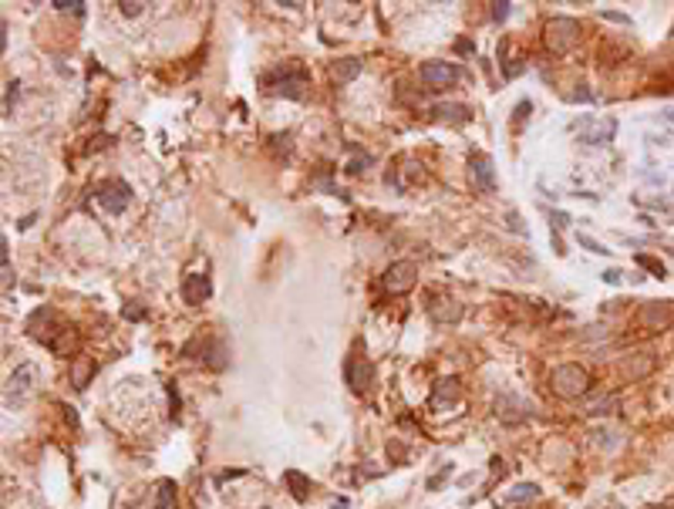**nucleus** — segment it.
I'll list each match as a JSON object with an SVG mask.
<instances>
[{
	"instance_id": "nucleus-1",
	"label": "nucleus",
	"mask_w": 674,
	"mask_h": 509,
	"mask_svg": "<svg viewBox=\"0 0 674 509\" xmlns=\"http://www.w3.org/2000/svg\"><path fill=\"white\" fill-rule=\"evenodd\" d=\"M27 331H31V337H38L48 351H54V355H71L78 347L75 327L64 324L51 307H38V310L27 318Z\"/></svg>"
},
{
	"instance_id": "nucleus-2",
	"label": "nucleus",
	"mask_w": 674,
	"mask_h": 509,
	"mask_svg": "<svg viewBox=\"0 0 674 509\" xmlns=\"http://www.w3.org/2000/svg\"><path fill=\"white\" fill-rule=\"evenodd\" d=\"M263 91L267 95H273V98H290V102H304L307 98V88H310V75H307V68H300V64H287V68H277V71H270V75H263Z\"/></svg>"
},
{
	"instance_id": "nucleus-3",
	"label": "nucleus",
	"mask_w": 674,
	"mask_h": 509,
	"mask_svg": "<svg viewBox=\"0 0 674 509\" xmlns=\"http://www.w3.org/2000/svg\"><path fill=\"white\" fill-rule=\"evenodd\" d=\"M549 382H553V392L560 398H580L590 388V374L580 364H560V368H553Z\"/></svg>"
},
{
	"instance_id": "nucleus-4",
	"label": "nucleus",
	"mask_w": 674,
	"mask_h": 509,
	"mask_svg": "<svg viewBox=\"0 0 674 509\" xmlns=\"http://www.w3.org/2000/svg\"><path fill=\"white\" fill-rule=\"evenodd\" d=\"M34 382H38V368L31 364V361H24V364H17L14 368V374L7 378V392H4V405L7 408H17L24 405L27 398H31V392H34Z\"/></svg>"
},
{
	"instance_id": "nucleus-5",
	"label": "nucleus",
	"mask_w": 674,
	"mask_h": 509,
	"mask_svg": "<svg viewBox=\"0 0 674 509\" xmlns=\"http://www.w3.org/2000/svg\"><path fill=\"white\" fill-rule=\"evenodd\" d=\"M576 41H580V24L573 17H553L547 24V48L553 54H570Z\"/></svg>"
},
{
	"instance_id": "nucleus-6",
	"label": "nucleus",
	"mask_w": 674,
	"mask_h": 509,
	"mask_svg": "<svg viewBox=\"0 0 674 509\" xmlns=\"http://www.w3.org/2000/svg\"><path fill=\"white\" fill-rule=\"evenodd\" d=\"M95 199H98L112 216H118V213H125L128 203H132V186H128L125 179H105V182L95 186Z\"/></svg>"
},
{
	"instance_id": "nucleus-7",
	"label": "nucleus",
	"mask_w": 674,
	"mask_h": 509,
	"mask_svg": "<svg viewBox=\"0 0 674 509\" xmlns=\"http://www.w3.org/2000/svg\"><path fill=\"white\" fill-rule=\"evenodd\" d=\"M573 128L584 145H611L617 135V118H580Z\"/></svg>"
},
{
	"instance_id": "nucleus-8",
	"label": "nucleus",
	"mask_w": 674,
	"mask_h": 509,
	"mask_svg": "<svg viewBox=\"0 0 674 509\" xmlns=\"http://www.w3.org/2000/svg\"><path fill=\"white\" fill-rule=\"evenodd\" d=\"M418 280V263L415 260H398L381 273V287L388 293H408Z\"/></svg>"
},
{
	"instance_id": "nucleus-9",
	"label": "nucleus",
	"mask_w": 674,
	"mask_h": 509,
	"mask_svg": "<svg viewBox=\"0 0 674 509\" xmlns=\"http://www.w3.org/2000/svg\"><path fill=\"white\" fill-rule=\"evenodd\" d=\"M199 351V357L196 361H206L213 371H223L226 368V344L219 341V337H196V341H189L186 347H182V355L192 357Z\"/></svg>"
},
{
	"instance_id": "nucleus-10",
	"label": "nucleus",
	"mask_w": 674,
	"mask_h": 509,
	"mask_svg": "<svg viewBox=\"0 0 674 509\" xmlns=\"http://www.w3.org/2000/svg\"><path fill=\"white\" fill-rule=\"evenodd\" d=\"M418 78L428 88H452L456 81H462V68L452 61H425L418 68Z\"/></svg>"
},
{
	"instance_id": "nucleus-11",
	"label": "nucleus",
	"mask_w": 674,
	"mask_h": 509,
	"mask_svg": "<svg viewBox=\"0 0 674 509\" xmlns=\"http://www.w3.org/2000/svg\"><path fill=\"white\" fill-rule=\"evenodd\" d=\"M637 320H641V327H648V331H661V327H668L674 320V304L671 300H648V304L641 307Z\"/></svg>"
},
{
	"instance_id": "nucleus-12",
	"label": "nucleus",
	"mask_w": 674,
	"mask_h": 509,
	"mask_svg": "<svg viewBox=\"0 0 674 509\" xmlns=\"http://www.w3.org/2000/svg\"><path fill=\"white\" fill-rule=\"evenodd\" d=\"M533 415V405L526 402V398H520V395H499L496 398V419L499 421H506V425H516V421H526Z\"/></svg>"
},
{
	"instance_id": "nucleus-13",
	"label": "nucleus",
	"mask_w": 674,
	"mask_h": 509,
	"mask_svg": "<svg viewBox=\"0 0 674 509\" xmlns=\"http://www.w3.org/2000/svg\"><path fill=\"white\" fill-rule=\"evenodd\" d=\"M469 172H472V182L479 192H496V169H493V159L485 152H472L469 155Z\"/></svg>"
},
{
	"instance_id": "nucleus-14",
	"label": "nucleus",
	"mask_w": 674,
	"mask_h": 509,
	"mask_svg": "<svg viewBox=\"0 0 674 509\" xmlns=\"http://www.w3.org/2000/svg\"><path fill=\"white\" fill-rule=\"evenodd\" d=\"M209 293H213V283H209L206 273H189L182 280V300L189 307H199L203 300H209Z\"/></svg>"
},
{
	"instance_id": "nucleus-15",
	"label": "nucleus",
	"mask_w": 674,
	"mask_h": 509,
	"mask_svg": "<svg viewBox=\"0 0 674 509\" xmlns=\"http://www.w3.org/2000/svg\"><path fill=\"white\" fill-rule=\"evenodd\" d=\"M344 374H347V384H351L354 392H364V388L371 384V364L364 361V357H347Z\"/></svg>"
},
{
	"instance_id": "nucleus-16",
	"label": "nucleus",
	"mask_w": 674,
	"mask_h": 509,
	"mask_svg": "<svg viewBox=\"0 0 674 509\" xmlns=\"http://www.w3.org/2000/svg\"><path fill=\"white\" fill-rule=\"evenodd\" d=\"M428 314H432L438 324H456V320L462 318V304L452 300V297H438V300L428 304Z\"/></svg>"
},
{
	"instance_id": "nucleus-17",
	"label": "nucleus",
	"mask_w": 674,
	"mask_h": 509,
	"mask_svg": "<svg viewBox=\"0 0 674 509\" xmlns=\"http://www.w3.org/2000/svg\"><path fill=\"white\" fill-rule=\"evenodd\" d=\"M432 118H438V122H456V125H462V122H469L472 118V108L462 102H442L432 108Z\"/></svg>"
},
{
	"instance_id": "nucleus-18",
	"label": "nucleus",
	"mask_w": 674,
	"mask_h": 509,
	"mask_svg": "<svg viewBox=\"0 0 674 509\" xmlns=\"http://www.w3.org/2000/svg\"><path fill=\"white\" fill-rule=\"evenodd\" d=\"M95 368H98L95 357H75V361H71V384H75L78 392L88 388V382L95 378Z\"/></svg>"
},
{
	"instance_id": "nucleus-19",
	"label": "nucleus",
	"mask_w": 674,
	"mask_h": 509,
	"mask_svg": "<svg viewBox=\"0 0 674 509\" xmlns=\"http://www.w3.org/2000/svg\"><path fill=\"white\" fill-rule=\"evenodd\" d=\"M361 68H364V64L357 61V58H341V61H334L331 64L334 85H351V81L361 75Z\"/></svg>"
},
{
	"instance_id": "nucleus-20",
	"label": "nucleus",
	"mask_w": 674,
	"mask_h": 509,
	"mask_svg": "<svg viewBox=\"0 0 674 509\" xmlns=\"http://www.w3.org/2000/svg\"><path fill=\"white\" fill-rule=\"evenodd\" d=\"M283 483L290 486V496L297 499V503H304L307 493H310V479H307L304 472H297V469H287V472H283Z\"/></svg>"
},
{
	"instance_id": "nucleus-21",
	"label": "nucleus",
	"mask_w": 674,
	"mask_h": 509,
	"mask_svg": "<svg viewBox=\"0 0 674 509\" xmlns=\"http://www.w3.org/2000/svg\"><path fill=\"white\" fill-rule=\"evenodd\" d=\"M458 395H462V388H458V382H456V378H446V382H438V384H435L432 405L438 408L442 402H446V405H452V402H458Z\"/></svg>"
},
{
	"instance_id": "nucleus-22",
	"label": "nucleus",
	"mask_w": 674,
	"mask_h": 509,
	"mask_svg": "<svg viewBox=\"0 0 674 509\" xmlns=\"http://www.w3.org/2000/svg\"><path fill=\"white\" fill-rule=\"evenodd\" d=\"M536 496H539V486L536 483H520V486L509 489L502 503H506V506H520V503H530V499H536Z\"/></svg>"
},
{
	"instance_id": "nucleus-23",
	"label": "nucleus",
	"mask_w": 674,
	"mask_h": 509,
	"mask_svg": "<svg viewBox=\"0 0 674 509\" xmlns=\"http://www.w3.org/2000/svg\"><path fill=\"white\" fill-rule=\"evenodd\" d=\"M155 509H176V483L172 479L159 483V489H155Z\"/></svg>"
},
{
	"instance_id": "nucleus-24",
	"label": "nucleus",
	"mask_w": 674,
	"mask_h": 509,
	"mask_svg": "<svg viewBox=\"0 0 674 509\" xmlns=\"http://www.w3.org/2000/svg\"><path fill=\"white\" fill-rule=\"evenodd\" d=\"M0 270H4V293H11L14 273H11V250H7V236L0 240Z\"/></svg>"
},
{
	"instance_id": "nucleus-25",
	"label": "nucleus",
	"mask_w": 674,
	"mask_h": 509,
	"mask_svg": "<svg viewBox=\"0 0 674 509\" xmlns=\"http://www.w3.org/2000/svg\"><path fill=\"white\" fill-rule=\"evenodd\" d=\"M499 64H502V75L506 78H520L522 71H526V61H522V58H506V54H499Z\"/></svg>"
},
{
	"instance_id": "nucleus-26",
	"label": "nucleus",
	"mask_w": 674,
	"mask_h": 509,
	"mask_svg": "<svg viewBox=\"0 0 674 509\" xmlns=\"http://www.w3.org/2000/svg\"><path fill=\"white\" fill-rule=\"evenodd\" d=\"M576 243H580L584 250H590L594 256H611V253H614V250H607L604 243H597L594 236H586V233H576Z\"/></svg>"
},
{
	"instance_id": "nucleus-27",
	"label": "nucleus",
	"mask_w": 674,
	"mask_h": 509,
	"mask_svg": "<svg viewBox=\"0 0 674 509\" xmlns=\"http://www.w3.org/2000/svg\"><path fill=\"white\" fill-rule=\"evenodd\" d=\"M637 263H641V267H644V270H651L654 277H661V280H664V277H668V270H664V263H661V260H654V256H648V253H637Z\"/></svg>"
},
{
	"instance_id": "nucleus-28",
	"label": "nucleus",
	"mask_w": 674,
	"mask_h": 509,
	"mask_svg": "<svg viewBox=\"0 0 674 509\" xmlns=\"http://www.w3.org/2000/svg\"><path fill=\"white\" fill-rule=\"evenodd\" d=\"M371 162H374V155L357 152V159H351V162H347V172H351V176H361V172H364V169H368Z\"/></svg>"
},
{
	"instance_id": "nucleus-29",
	"label": "nucleus",
	"mask_w": 674,
	"mask_h": 509,
	"mask_svg": "<svg viewBox=\"0 0 674 509\" xmlns=\"http://www.w3.org/2000/svg\"><path fill=\"white\" fill-rule=\"evenodd\" d=\"M614 408H617V398H600V402L586 408V415H611Z\"/></svg>"
},
{
	"instance_id": "nucleus-30",
	"label": "nucleus",
	"mask_w": 674,
	"mask_h": 509,
	"mask_svg": "<svg viewBox=\"0 0 674 509\" xmlns=\"http://www.w3.org/2000/svg\"><path fill=\"white\" fill-rule=\"evenodd\" d=\"M51 7H58V11H71L75 17H85V4H81V0H54Z\"/></svg>"
},
{
	"instance_id": "nucleus-31",
	"label": "nucleus",
	"mask_w": 674,
	"mask_h": 509,
	"mask_svg": "<svg viewBox=\"0 0 674 509\" xmlns=\"http://www.w3.org/2000/svg\"><path fill=\"white\" fill-rule=\"evenodd\" d=\"M549 223H553V229H557V233H563V229L570 226V216H567L563 209H553V213H549Z\"/></svg>"
},
{
	"instance_id": "nucleus-32",
	"label": "nucleus",
	"mask_w": 674,
	"mask_h": 509,
	"mask_svg": "<svg viewBox=\"0 0 674 509\" xmlns=\"http://www.w3.org/2000/svg\"><path fill=\"white\" fill-rule=\"evenodd\" d=\"M118 7H122V14H125V17H139V14L145 11V4H139V0H122Z\"/></svg>"
},
{
	"instance_id": "nucleus-33",
	"label": "nucleus",
	"mask_w": 674,
	"mask_h": 509,
	"mask_svg": "<svg viewBox=\"0 0 674 509\" xmlns=\"http://www.w3.org/2000/svg\"><path fill=\"white\" fill-rule=\"evenodd\" d=\"M17 81H7V98H4V115H11V108H14V102H17Z\"/></svg>"
},
{
	"instance_id": "nucleus-34",
	"label": "nucleus",
	"mask_w": 674,
	"mask_h": 509,
	"mask_svg": "<svg viewBox=\"0 0 674 509\" xmlns=\"http://www.w3.org/2000/svg\"><path fill=\"white\" fill-rule=\"evenodd\" d=\"M509 7H512L509 0H499V4H493V21H496V24L509 17Z\"/></svg>"
},
{
	"instance_id": "nucleus-35",
	"label": "nucleus",
	"mask_w": 674,
	"mask_h": 509,
	"mask_svg": "<svg viewBox=\"0 0 674 509\" xmlns=\"http://www.w3.org/2000/svg\"><path fill=\"white\" fill-rule=\"evenodd\" d=\"M145 314H149V310H145V307H135V304H128L125 310H122V318L125 320H142Z\"/></svg>"
},
{
	"instance_id": "nucleus-36",
	"label": "nucleus",
	"mask_w": 674,
	"mask_h": 509,
	"mask_svg": "<svg viewBox=\"0 0 674 509\" xmlns=\"http://www.w3.org/2000/svg\"><path fill=\"white\" fill-rule=\"evenodd\" d=\"M600 277H604V283H614V287H617V283L623 280V273H621V270H604Z\"/></svg>"
},
{
	"instance_id": "nucleus-37",
	"label": "nucleus",
	"mask_w": 674,
	"mask_h": 509,
	"mask_svg": "<svg viewBox=\"0 0 674 509\" xmlns=\"http://www.w3.org/2000/svg\"><path fill=\"white\" fill-rule=\"evenodd\" d=\"M169 408H172L169 415H172V419H179V395H176V388H172V384H169Z\"/></svg>"
},
{
	"instance_id": "nucleus-38",
	"label": "nucleus",
	"mask_w": 674,
	"mask_h": 509,
	"mask_svg": "<svg viewBox=\"0 0 674 509\" xmlns=\"http://www.w3.org/2000/svg\"><path fill=\"white\" fill-rule=\"evenodd\" d=\"M456 51L458 54H475V44H472V41H456Z\"/></svg>"
},
{
	"instance_id": "nucleus-39",
	"label": "nucleus",
	"mask_w": 674,
	"mask_h": 509,
	"mask_svg": "<svg viewBox=\"0 0 674 509\" xmlns=\"http://www.w3.org/2000/svg\"><path fill=\"white\" fill-rule=\"evenodd\" d=\"M448 472H452V469L446 466V469L438 472V476H432V479H428V489H438V483H442V479H448Z\"/></svg>"
},
{
	"instance_id": "nucleus-40",
	"label": "nucleus",
	"mask_w": 674,
	"mask_h": 509,
	"mask_svg": "<svg viewBox=\"0 0 674 509\" xmlns=\"http://www.w3.org/2000/svg\"><path fill=\"white\" fill-rule=\"evenodd\" d=\"M648 509H674V506H648Z\"/></svg>"
},
{
	"instance_id": "nucleus-41",
	"label": "nucleus",
	"mask_w": 674,
	"mask_h": 509,
	"mask_svg": "<svg viewBox=\"0 0 674 509\" xmlns=\"http://www.w3.org/2000/svg\"><path fill=\"white\" fill-rule=\"evenodd\" d=\"M668 253H671V256H674V250H668Z\"/></svg>"
},
{
	"instance_id": "nucleus-42",
	"label": "nucleus",
	"mask_w": 674,
	"mask_h": 509,
	"mask_svg": "<svg viewBox=\"0 0 674 509\" xmlns=\"http://www.w3.org/2000/svg\"><path fill=\"white\" fill-rule=\"evenodd\" d=\"M263 509H267V506H263Z\"/></svg>"
}]
</instances>
